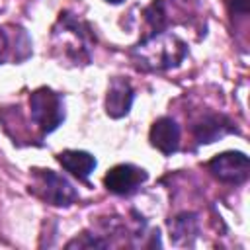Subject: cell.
Instances as JSON below:
<instances>
[{"label": "cell", "mask_w": 250, "mask_h": 250, "mask_svg": "<svg viewBox=\"0 0 250 250\" xmlns=\"http://www.w3.org/2000/svg\"><path fill=\"white\" fill-rule=\"evenodd\" d=\"M53 39V55L61 61V64H88L92 59V49L96 43L94 29L88 21L80 20L70 12H61L57 23L51 31Z\"/></svg>", "instance_id": "1"}, {"label": "cell", "mask_w": 250, "mask_h": 250, "mask_svg": "<svg viewBox=\"0 0 250 250\" xmlns=\"http://www.w3.org/2000/svg\"><path fill=\"white\" fill-rule=\"evenodd\" d=\"M8 59H14V61H23L21 55L18 53V49L12 47V37L10 33L6 31L4 25H0V64L6 62Z\"/></svg>", "instance_id": "13"}, {"label": "cell", "mask_w": 250, "mask_h": 250, "mask_svg": "<svg viewBox=\"0 0 250 250\" xmlns=\"http://www.w3.org/2000/svg\"><path fill=\"white\" fill-rule=\"evenodd\" d=\"M135 100V90L125 78H113L105 94V113L113 119H119L129 113Z\"/></svg>", "instance_id": "7"}, {"label": "cell", "mask_w": 250, "mask_h": 250, "mask_svg": "<svg viewBox=\"0 0 250 250\" xmlns=\"http://www.w3.org/2000/svg\"><path fill=\"white\" fill-rule=\"evenodd\" d=\"M57 160L66 172H70L78 180H88V176L96 168V158L86 150H62L57 154Z\"/></svg>", "instance_id": "10"}, {"label": "cell", "mask_w": 250, "mask_h": 250, "mask_svg": "<svg viewBox=\"0 0 250 250\" xmlns=\"http://www.w3.org/2000/svg\"><path fill=\"white\" fill-rule=\"evenodd\" d=\"M105 2H109V4H121V2H125V0H105Z\"/></svg>", "instance_id": "15"}, {"label": "cell", "mask_w": 250, "mask_h": 250, "mask_svg": "<svg viewBox=\"0 0 250 250\" xmlns=\"http://www.w3.org/2000/svg\"><path fill=\"white\" fill-rule=\"evenodd\" d=\"M207 168L217 180L225 184H242L250 174V160L244 152L227 150L211 158Z\"/></svg>", "instance_id": "5"}, {"label": "cell", "mask_w": 250, "mask_h": 250, "mask_svg": "<svg viewBox=\"0 0 250 250\" xmlns=\"http://www.w3.org/2000/svg\"><path fill=\"white\" fill-rule=\"evenodd\" d=\"M188 55V45L174 33L160 29L152 31L131 51L135 64L143 70H168L178 66Z\"/></svg>", "instance_id": "2"}, {"label": "cell", "mask_w": 250, "mask_h": 250, "mask_svg": "<svg viewBox=\"0 0 250 250\" xmlns=\"http://www.w3.org/2000/svg\"><path fill=\"white\" fill-rule=\"evenodd\" d=\"M146 178H148V174L135 164H117L111 170H107L104 184L111 193L129 195V193L137 191L146 182Z\"/></svg>", "instance_id": "6"}, {"label": "cell", "mask_w": 250, "mask_h": 250, "mask_svg": "<svg viewBox=\"0 0 250 250\" xmlns=\"http://www.w3.org/2000/svg\"><path fill=\"white\" fill-rule=\"evenodd\" d=\"M199 232V221L193 213H182L170 221V236L176 244H193Z\"/></svg>", "instance_id": "11"}, {"label": "cell", "mask_w": 250, "mask_h": 250, "mask_svg": "<svg viewBox=\"0 0 250 250\" xmlns=\"http://www.w3.org/2000/svg\"><path fill=\"white\" fill-rule=\"evenodd\" d=\"M29 111L31 121L37 125V129L47 135L53 133L62 121H64V100L59 92L43 86L31 92L29 96Z\"/></svg>", "instance_id": "4"}, {"label": "cell", "mask_w": 250, "mask_h": 250, "mask_svg": "<svg viewBox=\"0 0 250 250\" xmlns=\"http://www.w3.org/2000/svg\"><path fill=\"white\" fill-rule=\"evenodd\" d=\"M227 6L232 14H238V16L248 14V0H227Z\"/></svg>", "instance_id": "14"}, {"label": "cell", "mask_w": 250, "mask_h": 250, "mask_svg": "<svg viewBox=\"0 0 250 250\" xmlns=\"http://www.w3.org/2000/svg\"><path fill=\"white\" fill-rule=\"evenodd\" d=\"M29 191L37 195L41 201L55 205V207H68L78 197V191L66 178H62L61 174L53 170H45V168L31 170Z\"/></svg>", "instance_id": "3"}, {"label": "cell", "mask_w": 250, "mask_h": 250, "mask_svg": "<svg viewBox=\"0 0 250 250\" xmlns=\"http://www.w3.org/2000/svg\"><path fill=\"white\" fill-rule=\"evenodd\" d=\"M66 248H107V242L96 234H90V232H82L78 234L76 238H72L70 242H66Z\"/></svg>", "instance_id": "12"}, {"label": "cell", "mask_w": 250, "mask_h": 250, "mask_svg": "<svg viewBox=\"0 0 250 250\" xmlns=\"http://www.w3.org/2000/svg\"><path fill=\"white\" fill-rule=\"evenodd\" d=\"M234 131H236L234 123L223 113H207L193 125V137L199 145L215 143L221 137L234 133Z\"/></svg>", "instance_id": "8"}, {"label": "cell", "mask_w": 250, "mask_h": 250, "mask_svg": "<svg viewBox=\"0 0 250 250\" xmlns=\"http://www.w3.org/2000/svg\"><path fill=\"white\" fill-rule=\"evenodd\" d=\"M150 145L162 154L170 156L180 148V127L172 117H158L148 133Z\"/></svg>", "instance_id": "9"}]
</instances>
